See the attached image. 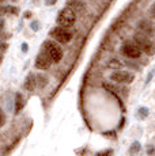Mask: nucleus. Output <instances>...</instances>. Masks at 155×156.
Instances as JSON below:
<instances>
[{"label":"nucleus","instance_id":"obj_22","mask_svg":"<svg viewBox=\"0 0 155 156\" xmlns=\"http://www.w3.org/2000/svg\"><path fill=\"white\" fill-rule=\"evenodd\" d=\"M22 50H23V52H27V45H26V44L22 45Z\"/></svg>","mask_w":155,"mask_h":156},{"label":"nucleus","instance_id":"obj_25","mask_svg":"<svg viewBox=\"0 0 155 156\" xmlns=\"http://www.w3.org/2000/svg\"><path fill=\"white\" fill-rule=\"evenodd\" d=\"M2 2H3V0H0V3H2Z\"/></svg>","mask_w":155,"mask_h":156},{"label":"nucleus","instance_id":"obj_7","mask_svg":"<svg viewBox=\"0 0 155 156\" xmlns=\"http://www.w3.org/2000/svg\"><path fill=\"white\" fill-rule=\"evenodd\" d=\"M34 65H35V68H38V69H49L50 65H52V60L49 58V56H48L45 52H42L35 57Z\"/></svg>","mask_w":155,"mask_h":156},{"label":"nucleus","instance_id":"obj_10","mask_svg":"<svg viewBox=\"0 0 155 156\" xmlns=\"http://www.w3.org/2000/svg\"><path fill=\"white\" fill-rule=\"evenodd\" d=\"M68 7H70L75 14L83 12V11H85V4H83L82 2H79V0H71V2L68 3Z\"/></svg>","mask_w":155,"mask_h":156},{"label":"nucleus","instance_id":"obj_20","mask_svg":"<svg viewBox=\"0 0 155 156\" xmlns=\"http://www.w3.org/2000/svg\"><path fill=\"white\" fill-rule=\"evenodd\" d=\"M5 48H7V45L3 44L2 41H0V52H3V50H5Z\"/></svg>","mask_w":155,"mask_h":156},{"label":"nucleus","instance_id":"obj_18","mask_svg":"<svg viewBox=\"0 0 155 156\" xmlns=\"http://www.w3.org/2000/svg\"><path fill=\"white\" fill-rule=\"evenodd\" d=\"M31 29L34 30V31H37V30L40 29V23H38V22H33L31 23Z\"/></svg>","mask_w":155,"mask_h":156},{"label":"nucleus","instance_id":"obj_19","mask_svg":"<svg viewBox=\"0 0 155 156\" xmlns=\"http://www.w3.org/2000/svg\"><path fill=\"white\" fill-rule=\"evenodd\" d=\"M44 2H45L46 5H53L56 2H57V0H44Z\"/></svg>","mask_w":155,"mask_h":156},{"label":"nucleus","instance_id":"obj_24","mask_svg":"<svg viewBox=\"0 0 155 156\" xmlns=\"http://www.w3.org/2000/svg\"><path fill=\"white\" fill-rule=\"evenodd\" d=\"M0 62H2V56H0Z\"/></svg>","mask_w":155,"mask_h":156},{"label":"nucleus","instance_id":"obj_26","mask_svg":"<svg viewBox=\"0 0 155 156\" xmlns=\"http://www.w3.org/2000/svg\"><path fill=\"white\" fill-rule=\"evenodd\" d=\"M14 2H16V0H14Z\"/></svg>","mask_w":155,"mask_h":156},{"label":"nucleus","instance_id":"obj_8","mask_svg":"<svg viewBox=\"0 0 155 156\" xmlns=\"http://www.w3.org/2000/svg\"><path fill=\"white\" fill-rule=\"evenodd\" d=\"M138 27H139L140 31H142V34L147 35V37H153V34H154V26H153V23H151L150 20L142 19L138 23Z\"/></svg>","mask_w":155,"mask_h":156},{"label":"nucleus","instance_id":"obj_3","mask_svg":"<svg viewBox=\"0 0 155 156\" xmlns=\"http://www.w3.org/2000/svg\"><path fill=\"white\" fill-rule=\"evenodd\" d=\"M133 42L135 45L139 48L140 50H142V53H147V55H153L154 53V44L153 41H151L150 37H147V35L144 34H135L133 35Z\"/></svg>","mask_w":155,"mask_h":156},{"label":"nucleus","instance_id":"obj_14","mask_svg":"<svg viewBox=\"0 0 155 156\" xmlns=\"http://www.w3.org/2000/svg\"><path fill=\"white\" fill-rule=\"evenodd\" d=\"M140 151V143L139 141H135L131 145V149H129V154L133 155V154H138V152Z\"/></svg>","mask_w":155,"mask_h":156},{"label":"nucleus","instance_id":"obj_1","mask_svg":"<svg viewBox=\"0 0 155 156\" xmlns=\"http://www.w3.org/2000/svg\"><path fill=\"white\" fill-rule=\"evenodd\" d=\"M56 20H57V25L61 26V27H72L76 22V14L70 7H65L59 12Z\"/></svg>","mask_w":155,"mask_h":156},{"label":"nucleus","instance_id":"obj_17","mask_svg":"<svg viewBox=\"0 0 155 156\" xmlns=\"http://www.w3.org/2000/svg\"><path fill=\"white\" fill-rule=\"evenodd\" d=\"M125 65H128V67L133 68V69H139V67L136 64H133V62H129V61H125Z\"/></svg>","mask_w":155,"mask_h":156},{"label":"nucleus","instance_id":"obj_12","mask_svg":"<svg viewBox=\"0 0 155 156\" xmlns=\"http://www.w3.org/2000/svg\"><path fill=\"white\" fill-rule=\"evenodd\" d=\"M35 83L40 88H45V86L48 84V77L44 76V75H37L35 76Z\"/></svg>","mask_w":155,"mask_h":156},{"label":"nucleus","instance_id":"obj_4","mask_svg":"<svg viewBox=\"0 0 155 156\" xmlns=\"http://www.w3.org/2000/svg\"><path fill=\"white\" fill-rule=\"evenodd\" d=\"M133 79H135V75L128 71L117 69L112 72V75H110V80L114 83H118V84H129V83L133 82Z\"/></svg>","mask_w":155,"mask_h":156},{"label":"nucleus","instance_id":"obj_2","mask_svg":"<svg viewBox=\"0 0 155 156\" xmlns=\"http://www.w3.org/2000/svg\"><path fill=\"white\" fill-rule=\"evenodd\" d=\"M44 49H45V53L49 56V58L52 60V62H60L63 60V49L60 48V45L55 41H46L44 44Z\"/></svg>","mask_w":155,"mask_h":156},{"label":"nucleus","instance_id":"obj_9","mask_svg":"<svg viewBox=\"0 0 155 156\" xmlns=\"http://www.w3.org/2000/svg\"><path fill=\"white\" fill-rule=\"evenodd\" d=\"M23 87H25V90H27V91H34L35 87H37V83H35V75L30 73L27 77H26L25 83H23Z\"/></svg>","mask_w":155,"mask_h":156},{"label":"nucleus","instance_id":"obj_11","mask_svg":"<svg viewBox=\"0 0 155 156\" xmlns=\"http://www.w3.org/2000/svg\"><path fill=\"white\" fill-rule=\"evenodd\" d=\"M23 106H25V101H23V97H22V94H19L18 92L16 94V97H15V113H19L20 110L23 109Z\"/></svg>","mask_w":155,"mask_h":156},{"label":"nucleus","instance_id":"obj_5","mask_svg":"<svg viewBox=\"0 0 155 156\" xmlns=\"http://www.w3.org/2000/svg\"><path fill=\"white\" fill-rule=\"evenodd\" d=\"M121 53L128 57V58H132V60H136V58H140V56H142V50L139 49L138 46L135 45V42H124L121 45Z\"/></svg>","mask_w":155,"mask_h":156},{"label":"nucleus","instance_id":"obj_15","mask_svg":"<svg viewBox=\"0 0 155 156\" xmlns=\"http://www.w3.org/2000/svg\"><path fill=\"white\" fill-rule=\"evenodd\" d=\"M4 122H5V117H4V113H3V110L0 109V128L4 125Z\"/></svg>","mask_w":155,"mask_h":156},{"label":"nucleus","instance_id":"obj_13","mask_svg":"<svg viewBox=\"0 0 155 156\" xmlns=\"http://www.w3.org/2000/svg\"><path fill=\"white\" fill-rule=\"evenodd\" d=\"M124 65V62H121L118 58H112V60H109V62H108V67L109 68H113V69H120L121 67Z\"/></svg>","mask_w":155,"mask_h":156},{"label":"nucleus","instance_id":"obj_16","mask_svg":"<svg viewBox=\"0 0 155 156\" xmlns=\"http://www.w3.org/2000/svg\"><path fill=\"white\" fill-rule=\"evenodd\" d=\"M139 114H140V117H142V118H144V117L148 114V110L146 109V107H142V109L139 110Z\"/></svg>","mask_w":155,"mask_h":156},{"label":"nucleus","instance_id":"obj_21","mask_svg":"<svg viewBox=\"0 0 155 156\" xmlns=\"http://www.w3.org/2000/svg\"><path fill=\"white\" fill-rule=\"evenodd\" d=\"M153 154H154V147L150 145L148 147V155H153Z\"/></svg>","mask_w":155,"mask_h":156},{"label":"nucleus","instance_id":"obj_6","mask_svg":"<svg viewBox=\"0 0 155 156\" xmlns=\"http://www.w3.org/2000/svg\"><path fill=\"white\" fill-rule=\"evenodd\" d=\"M52 37L55 38V41L59 44H68L71 40H72V34H71L65 27H61V26H57V27L53 30Z\"/></svg>","mask_w":155,"mask_h":156},{"label":"nucleus","instance_id":"obj_23","mask_svg":"<svg viewBox=\"0 0 155 156\" xmlns=\"http://www.w3.org/2000/svg\"><path fill=\"white\" fill-rule=\"evenodd\" d=\"M25 16H26V18H30V16H31V12H30V11H29V12H26Z\"/></svg>","mask_w":155,"mask_h":156}]
</instances>
